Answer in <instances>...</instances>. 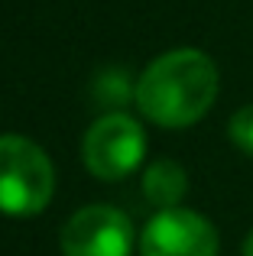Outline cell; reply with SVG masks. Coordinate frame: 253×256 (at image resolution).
I'll list each match as a JSON object with an SVG mask.
<instances>
[{
  "label": "cell",
  "mask_w": 253,
  "mask_h": 256,
  "mask_svg": "<svg viewBox=\"0 0 253 256\" xmlns=\"http://www.w3.org/2000/svg\"><path fill=\"white\" fill-rule=\"evenodd\" d=\"M56 169L49 156L26 136H0V211L30 218L49 208Z\"/></svg>",
  "instance_id": "7a4b0ae2"
},
{
  "label": "cell",
  "mask_w": 253,
  "mask_h": 256,
  "mask_svg": "<svg viewBox=\"0 0 253 256\" xmlns=\"http://www.w3.org/2000/svg\"><path fill=\"white\" fill-rule=\"evenodd\" d=\"M188 192V178H185V169L172 159H159L152 162L143 175V194L150 204H156L159 211H169V208H178V201Z\"/></svg>",
  "instance_id": "8992f818"
},
{
  "label": "cell",
  "mask_w": 253,
  "mask_h": 256,
  "mask_svg": "<svg viewBox=\"0 0 253 256\" xmlns=\"http://www.w3.org/2000/svg\"><path fill=\"white\" fill-rule=\"evenodd\" d=\"M133 98L152 124L169 130L192 126L218 98V65L198 49H172L150 62Z\"/></svg>",
  "instance_id": "6da1fadb"
},
{
  "label": "cell",
  "mask_w": 253,
  "mask_h": 256,
  "mask_svg": "<svg viewBox=\"0 0 253 256\" xmlns=\"http://www.w3.org/2000/svg\"><path fill=\"white\" fill-rule=\"evenodd\" d=\"M143 152H146V133L126 114H104L98 124H91L82 143L84 166L101 182H117L130 175L143 162Z\"/></svg>",
  "instance_id": "3957f363"
},
{
  "label": "cell",
  "mask_w": 253,
  "mask_h": 256,
  "mask_svg": "<svg viewBox=\"0 0 253 256\" xmlns=\"http://www.w3.org/2000/svg\"><path fill=\"white\" fill-rule=\"evenodd\" d=\"M133 224L110 204H88L62 227V256H130Z\"/></svg>",
  "instance_id": "277c9868"
},
{
  "label": "cell",
  "mask_w": 253,
  "mask_h": 256,
  "mask_svg": "<svg viewBox=\"0 0 253 256\" xmlns=\"http://www.w3.org/2000/svg\"><path fill=\"white\" fill-rule=\"evenodd\" d=\"M98 100L101 104H110V107H120L130 100V84H126V78L120 72H110V75H104L101 82H98Z\"/></svg>",
  "instance_id": "ba28073f"
},
{
  "label": "cell",
  "mask_w": 253,
  "mask_h": 256,
  "mask_svg": "<svg viewBox=\"0 0 253 256\" xmlns=\"http://www.w3.org/2000/svg\"><path fill=\"white\" fill-rule=\"evenodd\" d=\"M140 256H218V230L198 211L169 208L143 227Z\"/></svg>",
  "instance_id": "5b68a950"
},
{
  "label": "cell",
  "mask_w": 253,
  "mask_h": 256,
  "mask_svg": "<svg viewBox=\"0 0 253 256\" xmlns=\"http://www.w3.org/2000/svg\"><path fill=\"white\" fill-rule=\"evenodd\" d=\"M228 133H230V140H234L237 150H244V152H250V156H253V104L240 107V110L230 117Z\"/></svg>",
  "instance_id": "52a82bcc"
},
{
  "label": "cell",
  "mask_w": 253,
  "mask_h": 256,
  "mask_svg": "<svg viewBox=\"0 0 253 256\" xmlns=\"http://www.w3.org/2000/svg\"><path fill=\"white\" fill-rule=\"evenodd\" d=\"M240 256H253V230L247 234V240H244V250H240Z\"/></svg>",
  "instance_id": "9c48e42d"
}]
</instances>
